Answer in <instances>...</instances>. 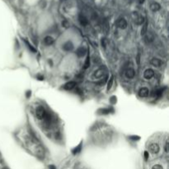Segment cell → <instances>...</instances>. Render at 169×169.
Listing matches in <instances>:
<instances>
[{"instance_id":"6da1fadb","label":"cell","mask_w":169,"mask_h":169,"mask_svg":"<svg viewBox=\"0 0 169 169\" xmlns=\"http://www.w3.org/2000/svg\"><path fill=\"white\" fill-rule=\"evenodd\" d=\"M46 110H45L42 106H38L36 110V117L38 118L39 120H42L44 116H46Z\"/></svg>"},{"instance_id":"7a4b0ae2","label":"cell","mask_w":169,"mask_h":169,"mask_svg":"<svg viewBox=\"0 0 169 169\" xmlns=\"http://www.w3.org/2000/svg\"><path fill=\"white\" fill-rule=\"evenodd\" d=\"M106 73V69L105 68H100L97 70H96L93 74V78H97V79H100L101 78H102L105 75Z\"/></svg>"},{"instance_id":"3957f363","label":"cell","mask_w":169,"mask_h":169,"mask_svg":"<svg viewBox=\"0 0 169 169\" xmlns=\"http://www.w3.org/2000/svg\"><path fill=\"white\" fill-rule=\"evenodd\" d=\"M133 16V18L134 20L135 21V22H136L137 24L139 25H141V24H144V19L142 16H140L139 14H138L137 13H134L132 14Z\"/></svg>"},{"instance_id":"277c9868","label":"cell","mask_w":169,"mask_h":169,"mask_svg":"<svg viewBox=\"0 0 169 169\" xmlns=\"http://www.w3.org/2000/svg\"><path fill=\"white\" fill-rule=\"evenodd\" d=\"M149 150L152 154H157L160 150V147L157 144H151L149 147Z\"/></svg>"},{"instance_id":"5b68a950","label":"cell","mask_w":169,"mask_h":169,"mask_svg":"<svg viewBox=\"0 0 169 169\" xmlns=\"http://www.w3.org/2000/svg\"><path fill=\"white\" fill-rule=\"evenodd\" d=\"M75 86H76V83L74 81H69L64 84L63 86V88L65 90H68V91H70L73 88H74Z\"/></svg>"},{"instance_id":"8992f818","label":"cell","mask_w":169,"mask_h":169,"mask_svg":"<svg viewBox=\"0 0 169 169\" xmlns=\"http://www.w3.org/2000/svg\"><path fill=\"white\" fill-rule=\"evenodd\" d=\"M144 78H146V79H151V78L154 76V71L151 69H146L144 72Z\"/></svg>"},{"instance_id":"52a82bcc","label":"cell","mask_w":169,"mask_h":169,"mask_svg":"<svg viewBox=\"0 0 169 169\" xmlns=\"http://www.w3.org/2000/svg\"><path fill=\"white\" fill-rule=\"evenodd\" d=\"M117 26L119 28H121V29H126L127 27V21H126V19L121 18L117 21Z\"/></svg>"},{"instance_id":"ba28073f","label":"cell","mask_w":169,"mask_h":169,"mask_svg":"<svg viewBox=\"0 0 169 169\" xmlns=\"http://www.w3.org/2000/svg\"><path fill=\"white\" fill-rule=\"evenodd\" d=\"M149 93V90L147 88H142L141 89L139 90V97H148Z\"/></svg>"},{"instance_id":"9c48e42d","label":"cell","mask_w":169,"mask_h":169,"mask_svg":"<svg viewBox=\"0 0 169 169\" xmlns=\"http://www.w3.org/2000/svg\"><path fill=\"white\" fill-rule=\"evenodd\" d=\"M151 64L155 66V67H160L162 64V61L160 60L159 59L154 58V59H152V60H151Z\"/></svg>"},{"instance_id":"30bf717a","label":"cell","mask_w":169,"mask_h":169,"mask_svg":"<svg viewBox=\"0 0 169 169\" xmlns=\"http://www.w3.org/2000/svg\"><path fill=\"white\" fill-rule=\"evenodd\" d=\"M73 48H74V45H73L71 41H67L63 46V49L66 50V51H70V50H73Z\"/></svg>"},{"instance_id":"8fae6325","label":"cell","mask_w":169,"mask_h":169,"mask_svg":"<svg viewBox=\"0 0 169 169\" xmlns=\"http://www.w3.org/2000/svg\"><path fill=\"white\" fill-rule=\"evenodd\" d=\"M150 8H151L152 11H153V12H157V11H159L161 8V7H160V4L159 3H157L156 2H154V3H151Z\"/></svg>"},{"instance_id":"7c38bea8","label":"cell","mask_w":169,"mask_h":169,"mask_svg":"<svg viewBox=\"0 0 169 169\" xmlns=\"http://www.w3.org/2000/svg\"><path fill=\"white\" fill-rule=\"evenodd\" d=\"M135 75V72L133 69H128L126 71V76L127 78H133Z\"/></svg>"},{"instance_id":"4fadbf2b","label":"cell","mask_w":169,"mask_h":169,"mask_svg":"<svg viewBox=\"0 0 169 169\" xmlns=\"http://www.w3.org/2000/svg\"><path fill=\"white\" fill-rule=\"evenodd\" d=\"M78 20H79V22L81 23L82 26H87L88 23V21L86 18V17H84L82 14H80L79 17H78Z\"/></svg>"},{"instance_id":"5bb4252c","label":"cell","mask_w":169,"mask_h":169,"mask_svg":"<svg viewBox=\"0 0 169 169\" xmlns=\"http://www.w3.org/2000/svg\"><path fill=\"white\" fill-rule=\"evenodd\" d=\"M85 54H86V49L84 47H79L76 51V54L78 57H83Z\"/></svg>"},{"instance_id":"9a60e30c","label":"cell","mask_w":169,"mask_h":169,"mask_svg":"<svg viewBox=\"0 0 169 169\" xmlns=\"http://www.w3.org/2000/svg\"><path fill=\"white\" fill-rule=\"evenodd\" d=\"M44 43L46 45V46H51V45L54 43V39L51 36H46L44 39Z\"/></svg>"},{"instance_id":"2e32d148","label":"cell","mask_w":169,"mask_h":169,"mask_svg":"<svg viewBox=\"0 0 169 169\" xmlns=\"http://www.w3.org/2000/svg\"><path fill=\"white\" fill-rule=\"evenodd\" d=\"M162 94V89H157L155 91L153 92V95L155 97H161V95Z\"/></svg>"},{"instance_id":"e0dca14e","label":"cell","mask_w":169,"mask_h":169,"mask_svg":"<svg viewBox=\"0 0 169 169\" xmlns=\"http://www.w3.org/2000/svg\"><path fill=\"white\" fill-rule=\"evenodd\" d=\"M147 29H148V22L146 21L145 23L143 25V27H142V30H141V34L143 36H144L146 33H147Z\"/></svg>"},{"instance_id":"ac0fdd59","label":"cell","mask_w":169,"mask_h":169,"mask_svg":"<svg viewBox=\"0 0 169 169\" xmlns=\"http://www.w3.org/2000/svg\"><path fill=\"white\" fill-rule=\"evenodd\" d=\"M81 149H82V144H78V147H76L74 150H73V154H78V153H79V152L81 151Z\"/></svg>"},{"instance_id":"d6986e66","label":"cell","mask_w":169,"mask_h":169,"mask_svg":"<svg viewBox=\"0 0 169 169\" xmlns=\"http://www.w3.org/2000/svg\"><path fill=\"white\" fill-rule=\"evenodd\" d=\"M89 66H90V57L88 55V57H87L85 62H84V66H83V68L86 69H88V68Z\"/></svg>"},{"instance_id":"ffe728a7","label":"cell","mask_w":169,"mask_h":169,"mask_svg":"<svg viewBox=\"0 0 169 169\" xmlns=\"http://www.w3.org/2000/svg\"><path fill=\"white\" fill-rule=\"evenodd\" d=\"M25 42H26V44L27 45L28 48H29V49L31 50V51H32L33 53H36V52H37V51H36V50L35 48H34V47H33V46H31V45L29 42H28L27 41H26V40H25Z\"/></svg>"},{"instance_id":"44dd1931","label":"cell","mask_w":169,"mask_h":169,"mask_svg":"<svg viewBox=\"0 0 169 169\" xmlns=\"http://www.w3.org/2000/svg\"><path fill=\"white\" fill-rule=\"evenodd\" d=\"M103 31H105V33H107L109 31V26H108L107 21H105V22L103 23Z\"/></svg>"},{"instance_id":"7402d4cb","label":"cell","mask_w":169,"mask_h":169,"mask_svg":"<svg viewBox=\"0 0 169 169\" xmlns=\"http://www.w3.org/2000/svg\"><path fill=\"white\" fill-rule=\"evenodd\" d=\"M113 80H114V78H113V76H111L109 82H108V84H107V90H108V91L110 90V88L112 87V84H113Z\"/></svg>"},{"instance_id":"603a6c76","label":"cell","mask_w":169,"mask_h":169,"mask_svg":"<svg viewBox=\"0 0 169 169\" xmlns=\"http://www.w3.org/2000/svg\"><path fill=\"white\" fill-rule=\"evenodd\" d=\"M100 111H101V112H100L101 114H109L111 112V108H104V109H101Z\"/></svg>"},{"instance_id":"cb8c5ba5","label":"cell","mask_w":169,"mask_h":169,"mask_svg":"<svg viewBox=\"0 0 169 169\" xmlns=\"http://www.w3.org/2000/svg\"><path fill=\"white\" fill-rule=\"evenodd\" d=\"M106 77L105 78H103V79H101V81H99V82H97V85H99V86H101V85H104L105 84V83H106Z\"/></svg>"},{"instance_id":"d4e9b609","label":"cell","mask_w":169,"mask_h":169,"mask_svg":"<svg viewBox=\"0 0 169 169\" xmlns=\"http://www.w3.org/2000/svg\"><path fill=\"white\" fill-rule=\"evenodd\" d=\"M146 39L149 41V42H151V41H154V36H152V34L150 33L149 35H148L147 36H146Z\"/></svg>"},{"instance_id":"484cf974","label":"cell","mask_w":169,"mask_h":169,"mask_svg":"<svg viewBox=\"0 0 169 169\" xmlns=\"http://www.w3.org/2000/svg\"><path fill=\"white\" fill-rule=\"evenodd\" d=\"M152 169H162V167L159 164H156L152 167Z\"/></svg>"},{"instance_id":"4316f807","label":"cell","mask_w":169,"mask_h":169,"mask_svg":"<svg viewBox=\"0 0 169 169\" xmlns=\"http://www.w3.org/2000/svg\"><path fill=\"white\" fill-rule=\"evenodd\" d=\"M144 156L145 160H147V159H149V152H148V151H145L144 154Z\"/></svg>"},{"instance_id":"83f0119b","label":"cell","mask_w":169,"mask_h":169,"mask_svg":"<svg viewBox=\"0 0 169 169\" xmlns=\"http://www.w3.org/2000/svg\"><path fill=\"white\" fill-rule=\"evenodd\" d=\"M101 45H102V46H104V47L106 46V41L105 38H103L102 40H101Z\"/></svg>"},{"instance_id":"f1b7e54d","label":"cell","mask_w":169,"mask_h":169,"mask_svg":"<svg viewBox=\"0 0 169 169\" xmlns=\"http://www.w3.org/2000/svg\"><path fill=\"white\" fill-rule=\"evenodd\" d=\"M129 139H134V140H139V136H130V137H129Z\"/></svg>"},{"instance_id":"f546056e","label":"cell","mask_w":169,"mask_h":169,"mask_svg":"<svg viewBox=\"0 0 169 169\" xmlns=\"http://www.w3.org/2000/svg\"><path fill=\"white\" fill-rule=\"evenodd\" d=\"M165 151L167 152H168V142L167 141V143H166V145H165Z\"/></svg>"},{"instance_id":"4dcf8cb0","label":"cell","mask_w":169,"mask_h":169,"mask_svg":"<svg viewBox=\"0 0 169 169\" xmlns=\"http://www.w3.org/2000/svg\"><path fill=\"white\" fill-rule=\"evenodd\" d=\"M37 78H38L39 80H43V79H44V77H43V76H41V75H38V76H37Z\"/></svg>"},{"instance_id":"1f68e13d","label":"cell","mask_w":169,"mask_h":169,"mask_svg":"<svg viewBox=\"0 0 169 169\" xmlns=\"http://www.w3.org/2000/svg\"><path fill=\"white\" fill-rule=\"evenodd\" d=\"M31 96V92L30 91H28L27 92H26V97H29Z\"/></svg>"},{"instance_id":"d6a6232c","label":"cell","mask_w":169,"mask_h":169,"mask_svg":"<svg viewBox=\"0 0 169 169\" xmlns=\"http://www.w3.org/2000/svg\"><path fill=\"white\" fill-rule=\"evenodd\" d=\"M49 167H50V169H56V168H55V167H54V165H50Z\"/></svg>"},{"instance_id":"836d02e7","label":"cell","mask_w":169,"mask_h":169,"mask_svg":"<svg viewBox=\"0 0 169 169\" xmlns=\"http://www.w3.org/2000/svg\"><path fill=\"white\" fill-rule=\"evenodd\" d=\"M139 3H143L144 2V0H139Z\"/></svg>"}]
</instances>
